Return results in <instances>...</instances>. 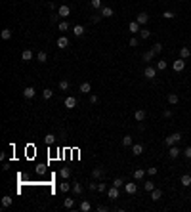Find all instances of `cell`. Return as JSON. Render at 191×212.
Instances as JSON below:
<instances>
[{
    "mask_svg": "<svg viewBox=\"0 0 191 212\" xmlns=\"http://www.w3.org/2000/svg\"><path fill=\"white\" fill-rule=\"evenodd\" d=\"M63 206H65V208H69V210L75 208V199H65V201H63Z\"/></svg>",
    "mask_w": 191,
    "mask_h": 212,
    "instance_id": "28",
    "label": "cell"
},
{
    "mask_svg": "<svg viewBox=\"0 0 191 212\" xmlns=\"http://www.w3.org/2000/svg\"><path fill=\"white\" fill-rule=\"evenodd\" d=\"M92 178H94V180H101V178H105V170L101 168V166H97V168L92 170Z\"/></svg>",
    "mask_w": 191,
    "mask_h": 212,
    "instance_id": "3",
    "label": "cell"
},
{
    "mask_svg": "<svg viewBox=\"0 0 191 212\" xmlns=\"http://www.w3.org/2000/svg\"><path fill=\"white\" fill-rule=\"evenodd\" d=\"M67 46H69V38H67V36H59V38H58V48H59V50H65Z\"/></svg>",
    "mask_w": 191,
    "mask_h": 212,
    "instance_id": "11",
    "label": "cell"
},
{
    "mask_svg": "<svg viewBox=\"0 0 191 212\" xmlns=\"http://www.w3.org/2000/svg\"><path fill=\"white\" fill-rule=\"evenodd\" d=\"M166 100H168L170 105H176L178 101H180V97H178V94H168V97H166Z\"/></svg>",
    "mask_w": 191,
    "mask_h": 212,
    "instance_id": "21",
    "label": "cell"
},
{
    "mask_svg": "<svg viewBox=\"0 0 191 212\" xmlns=\"http://www.w3.org/2000/svg\"><path fill=\"white\" fill-rule=\"evenodd\" d=\"M2 206H4V208H8V206H12V197H10V195H6V197H2Z\"/></svg>",
    "mask_w": 191,
    "mask_h": 212,
    "instance_id": "31",
    "label": "cell"
},
{
    "mask_svg": "<svg viewBox=\"0 0 191 212\" xmlns=\"http://www.w3.org/2000/svg\"><path fill=\"white\" fill-rule=\"evenodd\" d=\"M132 153L134 155H141L143 153V145L141 143H132Z\"/></svg>",
    "mask_w": 191,
    "mask_h": 212,
    "instance_id": "18",
    "label": "cell"
},
{
    "mask_svg": "<svg viewBox=\"0 0 191 212\" xmlns=\"http://www.w3.org/2000/svg\"><path fill=\"white\" fill-rule=\"evenodd\" d=\"M90 208H92L90 201H82V203H80V210H82V212H88Z\"/></svg>",
    "mask_w": 191,
    "mask_h": 212,
    "instance_id": "32",
    "label": "cell"
},
{
    "mask_svg": "<svg viewBox=\"0 0 191 212\" xmlns=\"http://www.w3.org/2000/svg\"><path fill=\"white\" fill-rule=\"evenodd\" d=\"M59 176H61L63 180H67V178L71 176V168H61V170H59Z\"/></svg>",
    "mask_w": 191,
    "mask_h": 212,
    "instance_id": "30",
    "label": "cell"
},
{
    "mask_svg": "<svg viewBox=\"0 0 191 212\" xmlns=\"http://www.w3.org/2000/svg\"><path fill=\"white\" fill-rule=\"evenodd\" d=\"M59 90H63V92H65V90H69V80H65V79H63V80H59Z\"/></svg>",
    "mask_w": 191,
    "mask_h": 212,
    "instance_id": "39",
    "label": "cell"
},
{
    "mask_svg": "<svg viewBox=\"0 0 191 212\" xmlns=\"http://www.w3.org/2000/svg\"><path fill=\"white\" fill-rule=\"evenodd\" d=\"M162 117H164V119H170V117H172V111H170V109H164V111H162Z\"/></svg>",
    "mask_w": 191,
    "mask_h": 212,
    "instance_id": "48",
    "label": "cell"
},
{
    "mask_svg": "<svg viewBox=\"0 0 191 212\" xmlns=\"http://www.w3.org/2000/svg\"><path fill=\"white\" fill-rule=\"evenodd\" d=\"M143 75L147 76L149 80L155 79V75H157V67H151V65H147V67H145V71H143Z\"/></svg>",
    "mask_w": 191,
    "mask_h": 212,
    "instance_id": "5",
    "label": "cell"
},
{
    "mask_svg": "<svg viewBox=\"0 0 191 212\" xmlns=\"http://www.w3.org/2000/svg\"><path fill=\"white\" fill-rule=\"evenodd\" d=\"M69 189H71V183H67V182H63L61 185H59V191H63V193H67Z\"/></svg>",
    "mask_w": 191,
    "mask_h": 212,
    "instance_id": "41",
    "label": "cell"
},
{
    "mask_svg": "<svg viewBox=\"0 0 191 212\" xmlns=\"http://www.w3.org/2000/svg\"><path fill=\"white\" fill-rule=\"evenodd\" d=\"M161 197H162V191L161 189H153L151 191V201H161Z\"/></svg>",
    "mask_w": 191,
    "mask_h": 212,
    "instance_id": "19",
    "label": "cell"
},
{
    "mask_svg": "<svg viewBox=\"0 0 191 212\" xmlns=\"http://www.w3.org/2000/svg\"><path fill=\"white\" fill-rule=\"evenodd\" d=\"M105 189H107V185H105V183H97V191H101V193H103Z\"/></svg>",
    "mask_w": 191,
    "mask_h": 212,
    "instance_id": "49",
    "label": "cell"
},
{
    "mask_svg": "<svg viewBox=\"0 0 191 212\" xmlns=\"http://www.w3.org/2000/svg\"><path fill=\"white\" fill-rule=\"evenodd\" d=\"M65 107H67V109H73V107H76V100H75L73 96L65 97Z\"/></svg>",
    "mask_w": 191,
    "mask_h": 212,
    "instance_id": "12",
    "label": "cell"
},
{
    "mask_svg": "<svg viewBox=\"0 0 191 212\" xmlns=\"http://www.w3.org/2000/svg\"><path fill=\"white\" fill-rule=\"evenodd\" d=\"M58 31H61V32H65V31H69V23L67 21H61L58 25Z\"/></svg>",
    "mask_w": 191,
    "mask_h": 212,
    "instance_id": "38",
    "label": "cell"
},
{
    "mask_svg": "<svg viewBox=\"0 0 191 212\" xmlns=\"http://www.w3.org/2000/svg\"><path fill=\"white\" fill-rule=\"evenodd\" d=\"M107 195H109V199H113V201H115V199H119V187H115V185H113L111 189L107 191Z\"/></svg>",
    "mask_w": 191,
    "mask_h": 212,
    "instance_id": "16",
    "label": "cell"
},
{
    "mask_svg": "<svg viewBox=\"0 0 191 212\" xmlns=\"http://www.w3.org/2000/svg\"><path fill=\"white\" fill-rule=\"evenodd\" d=\"M97 212H107V206H103V205H99V206H97Z\"/></svg>",
    "mask_w": 191,
    "mask_h": 212,
    "instance_id": "53",
    "label": "cell"
},
{
    "mask_svg": "<svg viewBox=\"0 0 191 212\" xmlns=\"http://www.w3.org/2000/svg\"><path fill=\"white\" fill-rule=\"evenodd\" d=\"M140 27H141V25H140V23H138V21H132V23H130V25H128V29L132 31V35H136V32H140V31H141Z\"/></svg>",
    "mask_w": 191,
    "mask_h": 212,
    "instance_id": "17",
    "label": "cell"
},
{
    "mask_svg": "<svg viewBox=\"0 0 191 212\" xmlns=\"http://www.w3.org/2000/svg\"><path fill=\"white\" fill-rule=\"evenodd\" d=\"M58 15H59V17H69V15H71V8H69V6H59L58 8Z\"/></svg>",
    "mask_w": 191,
    "mask_h": 212,
    "instance_id": "4",
    "label": "cell"
},
{
    "mask_svg": "<svg viewBox=\"0 0 191 212\" xmlns=\"http://www.w3.org/2000/svg\"><path fill=\"white\" fill-rule=\"evenodd\" d=\"M180 183H182L184 187H189V185H191V174H184V176L180 178Z\"/></svg>",
    "mask_w": 191,
    "mask_h": 212,
    "instance_id": "14",
    "label": "cell"
},
{
    "mask_svg": "<svg viewBox=\"0 0 191 212\" xmlns=\"http://www.w3.org/2000/svg\"><path fill=\"white\" fill-rule=\"evenodd\" d=\"M138 44H140V40L136 38V36H132V38H130V42H128V46H132V48H136Z\"/></svg>",
    "mask_w": 191,
    "mask_h": 212,
    "instance_id": "47",
    "label": "cell"
},
{
    "mask_svg": "<svg viewBox=\"0 0 191 212\" xmlns=\"http://www.w3.org/2000/svg\"><path fill=\"white\" fill-rule=\"evenodd\" d=\"M180 140H182V134H180V132H174V134H170V136L164 138V145H166V147H170V145H176Z\"/></svg>",
    "mask_w": 191,
    "mask_h": 212,
    "instance_id": "1",
    "label": "cell"
},
{
    "mask_svg": "<svg viewBox=\"0 0 191 212\" xmlns=\"http://www.w3.org/2000/svg\"><path fill=\"white\" fill-rule=\"evenodd\" d=\"M136 21L140 23V25H145V23H149V15L145 14V12H141V14H138V17H136Z\"/></svg>",
    "mask_w": 191,
    "mask_h": 212,
    "instance_id": "9",
    "label": "cell"
},
{
    "mask_svg": "<svg viewBox=\"0 0 191 212\" xmlns=\"http://www.w3.org/2000/svg\"><path fill=\"white\" fill-rule=\"evenodd\" d=\"M80 92H82V94H90L92 92L90 82H82V84H80Z\"/></svg>",
    "mask_w": 191,
    "mask_h": 212,
    "instance_id": "23",
    "label": "cell"
},
{
    "mask_svg": "<svg viewBox=\"0 0 191 212\" xmlns=\"http://www.w3.org/2000/svg\"><path fill=\"white\" fill-rule=\"evenodd\" d=\"M124 189H126V193L128 195H136L138 193V185H136V183H124Z\"/></svg>",
    "mask_w": 191,
    "mask_h": 212,
    "instance_id": "6",
    "label": "cell"
},
{
    "mask_svg": "<svg viewBox=\"0 0 191 212\" xmlns=\"http://www.w3.org/2000/svg\"><path fill=\"white\" fill-rule=\"evenodd\" d=\"M101 15H103V17H111V15H113V8L103 6V8H101Z\"/></svg>",
    "mask_w": 191,
    "mask_h": 212,
    "instance_id": "22",
    "label": "cell"
},
{
    "mask_svg": "<svg viewBox=\"0 0 191 212\" xmlns=\"http://www.w3.org/2000/svg\"><path fill=\"white\" fill-rule=\"evenodd\" d=\"M44 141H46L48 145L55 143V134H46V136H44Z\"/></svg>",
    "mask_w": 191,
    "mask_h": 212,
    "instance_id": "25",
    "label": "cell"
},
{
    "mask_svg": "<svg viewBox=\"0 0 191 212\" xmlns=\"http://www.w3.org/2000/svg\"><path fill=\"white\" fill-rule=\"evenodd\" d=\"M168 157L170 159H178V157H180V149H178L176 145H170V147H168Z\"/></svg>",
    "mask_w": 191,
    "mask_h": 212,
    "instance_id": "10",
    "label": "cell"
},
{
    "mask_svg": "<svg viewBox=\"0 0 191 212\" xmlns=\"http://www.w3.org/2000/svg\"><path fill=\"white\" fill-rule=\"evenodd\" d=\"M21 59H23V61H31V59H32V52H31V50H23Z\"/></svg>",
    "mask_w": 191,
    "mask_h": 212,
    "instance_id": "26",
    "label": "cell"
},
{
    "mask_svg": "<svg viewBox=\"0 0 191 212\" xmlns=\"http://www.w3.org/2000/svg\"><path fill=\"white\" fill-rule=\"evenodd\" d=\"M97 101H99V100H97V96H90V103H97Z\"/></svg>",
    "mask_w": 191,
    "mask_h": 212,
    "instance_id": "52",
    "label": "cell"
},
{
    "mask_svg": "<svg viewBox=\"0 0 191 212\" xmlns=\"http://www.w3.org/2000/svg\"><path fill=\"white\" fill-rule=\"evenodd\" d=\"M88 189L90 191H97V183H88Z\"/></svg>",
    "mask_w": 191,
    "mask_h": 212,
    "instance_id": "51",
    "label": "cell"
},
{
    "mask_svg": "<svg viewBox=\"0 0 191 212\" xmlns=\"http://www.w3.org/2000/svg\"><path fill=\"white\" fill-rule=\"evenodd\" d=\"M155 52H153V48H151V50H147V52H145V54H143V61H151L153 58H155Z\"/></svg>",
    "mask_w": 191,
    "mask_h": 212,
    "instance_id": "24",
    "label": "cell"
},
{
    "mask_svg": "<svg viewBox=\"0 0 191 212\" xmlns=\"http://www.w3.org/2000/svg\"><path fill=\"white\" fill-rule=\"evenodd\" d=\"M149 36H151V31H147V29H141L140 31V38H143V40H147Z\"/></svg>",
    "mask_w": 191,
    "mask_h": 212,
    "instance_id": "36",
    "label": "cell"
},
{
    "mask_svg": "<svg viewBox=\"0 0 191 212\" xmlns=\"http://www.w3.org/2000/svg\"><path fill=\"white\" fill-rule=\"evenodd\" d=\"M73 193L75 195H82V185H80V183H73Z\"/></svg>",
    "mask_w": 191,
    "mask_h": 212,
    "instance_id": "29",
    "label": "cell"
},
{
    "mask_svg": "<svg viewBox=\"0 0 191 212\" xmlns=\"http://www.w3.org/2000/svg\"><path fill=\"white\" fill-rule=\"evenodd\" d=\"M132 143H134L132 136H124L123 138V145H124V147H132Z\"/></svg>",
    "mask_w": 191,
    "mask_h": 212,
    "instance_id": "27",
    "label": "cell"
},
{
    "mask_svg": "<svg viewBox=\"0 0 191 212\" xmlns=\"http://www.w3.org/2000/svg\"><path fill=\"white\" fill-rule=\"evenodd\" d=\"M35 94H36V90L32 86H27L25 90H23V96L27 97V100H31V97H35Z\"/></svg>",
    "mask_w": 191,
    "mask_h": 212,
    "instance_id": "13",
    "label": "cell"
},
{
    "mask_svg": "<svg viewBox=\"0 0 191 212\" xmlns=\"http://www.w3.org/2000/svg\"><path fill=\"white\" fill-rule=\"evenodd\" d=\"M113 185H115V187L124 185V180H123V178H115V180H113Z\"/></svg>",
    "mask_w": 191,
    "mask_h": 212,
    "instance_id": "45",
    "label": "cell"
},
{
    "mask_svg": "<svg viewBox=\"0 0 191 212\" xmlns=\"http://www.w3.org/2000/svg\"><path fill=\"white\" fill-rule=\"evenodd\" d=\"M143 189L147 191V193H151V191L155 189V183H153V182H145V183H143Z\"/></svg>",
    "mask_w": 191,
    "mask_h": 212,
    "instance_id": "34",
    "label": "cell"
},
{
    "mask_svg": "<svg viewBox=\"0 0 191 212\" xmlns=\"http://www.w3.org/2000/svg\"><path fill=\"white\" fill-rule=\"evenodd\" d=\"M189 56H191V50H189L187 46H182V48H180V58H182V59H187Z\"/></svg>",
    "mask_w": 191,
    "mask_h": 212,
    "instance_id": "15",
    "label": "cell"
},
{
    "mask_svg": "<svg viewBox=\"0 0 191 212\" xmlns=\"http://www.w3.org/2000/svg\"><path fill=\"white\" fill-rule=\"evenodd\" d=\"M147 174H149V176H155V174H157V168H153V166H151V168H147Z\"/></svg>",
    "mask_w": 191,
    "mask_h": 212,
    "instance_id": "50",
    "label": "cell"
},
{
    "mask_svg": "<svg viewBox=\"0 0 191 212\" xmlns=\"http://www.w3.org/2000/svg\"><path fill=\"white\" fill-rule=\"evenodd\" d=\"M164 69H166V61L161 59L159 63H157V71H164Z\"/></svg>",
    "mask_w": 191,
    "mask_h": 212,
    "instance_id": "44",
    "label": "cell"
},
{
    "mask_svg": "<svg viewBox=\"0 0 191 212\" xmlns=\"http://www.w3.org/2000/svg\"><path fill=\"white\" fill-rule=\"evenodd\" d=\"M90 6L94 8V10H101V8H103L101 6V0H90Z\"/></svg>",
    "mask_w": 191,
    "mask_h": 212,
    "instance_id": "35",
    "label": "cell"
},
{
    "mask_svg": "<svg viewBox=\"0 0 191 212\" xmlns=\"http://www.w3.org/2000/svg\"><path fill=\"white\" fill-rule=\"evenodd\" d=\"M36 59H38L40 63H46V59H48L46 52H38V54H36Z\"/></svg>",
    "mask_w": 191,
    "mask_h": 212,
    "instance_id": "33",
    "label": "cell"
},
{
    "mask_svg": "<svg viewBox=\"0 0 191 212\" xmlns=\"http://www.w3.org/2000/svg\"><path fill=\"white\" fill-rule=\"evenodd\" d=\"M145 172H147V170H141V168H136V170H134V174H132V176H134V180H136V182L143 180V178H145Z\"/></svg>",
    "mask_w": 191,
    "mask_h": 212,
    "instance_id": "7",
    "label": "cell"
},
{
    "mask_svg": "<svg viewBox=\"0 0 191 212\" xmlns=\"http://www.w3.org/2000/svg\"><path fill=\"white\" fill-rule=\"evenodd\" d=\"M184 157L187 159V161H191V145H187V147L184 149Z\"/></svg>",
    "mask_w": 191,
    "mask_h": 212,
    "instance_id": "42",
    "label": "cell"
},
{
    "mask_svg": "<svg viewBox=\"0 0 191 212\" xmlns=\"http://www.w3.org/2000/svg\"><path fill=\"white\" fill-rule=\"evenodd\" d=\"M73 35H75V36H82L84 35V27L82 25H75V27H73Z\"/></svg>",
    "mask_w": 191,
    "mask_h": 212,
    "instance_id": "20",
    "label": "cell"
},
{
    "mask_svg": "<svg viewBox=\"0 0 191 212\" xmlns=\"http://www.w3.org/2000/svg\"><path fill=\"white\" fill-rule=\"evenodd\" d=\"M2 38L4 40H10L12 38V29H2Z\"/></svg>",
    "mask_w": 191,
    "mask_h": 212,
    "instance_id": "37",
    "label": "cell"
},
{
    "mask_svg": "<svg viewBox=\"0 0 191 212\" xmlns=\"http://www.w3.org/2000/svg\"><path fill=\"white\" fill-rule=\"evenodd\" d=\"M52 96H54V92H52L50 88H46V90H42V97H44V100H50Z\"/></svg>",
    "mask_w": 191,
    "mask_h": 212,
    "instance_id": "40",
    "label": "cell"
},
{
    "mask_svg": "<svg viewBox=\"0 0 191 212\" xmlns=\"http://www.w3.org/2000/svg\"><path fill=\"white\" fill-rule=\"evenodd\" d=\"M145 117H147V113L143 111V109H138V111H134V119H136L138 122H141V120H145Z\"/></svg>",
    "mask_w": 191,
    "mask_h": 212,
    "instance_id": "8",
    "label": "cell"
},
{
    "mask_svg": "<svg viewBox=\"0 0 191 212\" xmlns=\"http://www.w3.org/2000/svg\"><path fill=\"white\" fill-rule=\"evenodd\" d=\"M162 17H164V19H174V17H176V14H174V12H164Z\"/></svg>",
    "mask_w": 191,
    "mask_h": 212,
    "instance_id": "46",
    "label": "cell"
},
{
    "mask_svg": "<svg viewBox=\"0 0 191 212\" xmlns=\"http://www.w3.org/2000/svg\"><path fill=\"white\" fill-rule=\"evenodd\" d=\"M172 69H174V71H176V73H182V71H184V69H185V59H176V61H174V63H172Z\"/></svg>",
    "mask_w": 191,
    "mask_h": 212,
    "instance_id": "2",
    "label": "cell"
},
{
    "mask_svg": "<svg viewBox=\"0 0 191 212\" xmlns=\"http://www.w3.org/2000/svg\"><path fill=\"white\" fill-rule=\"evenodd\" d=\"M153 52H155V54H161V52H162V44H161V42L153 44Z\"/></svg>",
    "mask_w": 191,
    "mask_h": 212,
    "instance_id": "43",
    "label": "cell"
}]
</instances>
